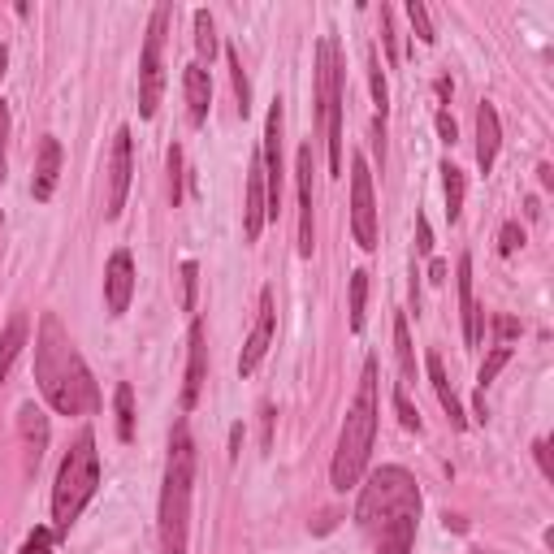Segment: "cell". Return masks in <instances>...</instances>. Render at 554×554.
<instances>
[{
    "instance_id": "cell-44",
    "label": "cell",
    "mask_w": 554,
    "mask_h": 554,
    "mask_svg": "<svg viewBox=\"0 0 554 554\" xmlns=\"http://www.w3.org/2000/svg\"><path fill=\"white\" fill-rule=\"evenodd\" d=\"M451 91H455V87H451V78H438V96H442V100H451Z\"/></svg>"
},
{
    "instance_id": "cell-27",
    "label": "cell",
    "mask_w": 554,
    "mask_h": 554,
    "mask_svg": "<svg viewBox=\"0 0 554 554\" xmlns=\"http://www.w3.org/2000/svg\"><path fill=\"white\" fill-rule=\"evenodd\" d=\"M195 48H200V57L213 61V52H217V22H213V13H208V9H195Z\"/></svg>"
},
{
    "instance_id": "cell-5",
    "label": "cell",
    "mask_w": 554,
    "mask_h": 554,
    "mask_svg": "<svg viewBox=\"0 0 554 554\" xmlns=\"http://www.w3.org/2000/svg\"><path fill=\"white\" fill-rule=\"evenodd\" d=\"M96 490H100V455H96L91 429H83L78 442L65 451L57 485H52V524H57V533L74 529L78 516H83V507L96 498Z\"/></svg>"
},
{
    "instance_id": "cell-43",
    "label": "cell",
    "mask_w": 554,
    "mask_h": 554,
    "mask_svg": "<svg viewBox=\"0 0 554 554\" xmlns=\"http://www.w3.org/2000/svg\"><path fill=\"white\" fill-rule=\"evenodd\" d=\"M429 282H446V260H433V265H429Z\"/></svg>"
},
{
    "instance_id": "cell-11",
    "label": "cell",
    "mask_w": 554,
    "mask_h": 554,
    "mask_svg": "<svg viewBox=\"0 0 554 554\" xmlns=\"http://www.w3.org/2000/svg\"><path fill=\"white\" fill-rule=\"evenodd\" d=\"M273 329H277V312H273V290H260V312H256V325H252V334H247V347L239 355V373L243 377H252L260 360H265V351H269V342H273Z\"/></svg>"
},
{
    "instance_id": "cell-17",
    "label": "cell",
    "mask_w": 554,
    "mask_h": 554,
    "mask_svg": "<svg viewBox=\"0 0 554 554\" xmlns=\"http://www.w3.org/2000/svg\"><path fill=\"white\" fill-rule=\"evenodd\" d=\"M425 368H429L433 394H438V403H442L446 420H451V429H468L464 403H459V394H455V386H451V377H446V368H442V355H438V351H429V355H425Z\"/></svg>"
},
{
    "instance_id": "cell-35",
    "label": "cell",
    "mask_w": 554,
    "mask_h": 554,
    "mask_svg": "<svg viewBox=\"0 0 554 554\" xmlns=\"http://www.w3.org/2000/svg\"><path fill=\"white\" fill-rule=\"evenodd\" d=\"M52 546H57V533H52V529H35V533L22 542L18 554H52Z\"/></svg>"
},
{
    "instance_id": "cell-16",
    "label": "cell",
    "mask_w": 554,
    "mask_h": 554,
    "mask_svg": "<svg viewBox=\"0 0 554 554\" xmlns=\"http://www.w3.org/2000/svg\"><path fill=\"white\" fill-rule=\"evenodd\" d=\"M57 178H61V143L52 135H44V139H39V156H35V178H31V195L39 204L52 200Z\"/></svg>"
},
{
    "instance_id": "cell-12",
    "label": "cell",
    "mask_w": 554,
    "mask_h": 554,
    "mask_svg": "<svg viewBox=\"0 0 554 554\" xmlns=\"http://www.w3.org/2000/svg\"><path fill=\"white\" fill-rule=\"evenodd\" d=\"M130 295H135V260L130 252H113L109 269H104V303L113 316H122L130 308Z\"/></svg>"
},
{
    "instance_id": "cell-20",
    "label": "cell",
    "mask_w": 554,
    "mask_h": 554,
    "mask_svg": "<svg viewBox=\"0 0 554 554\" xmlns=\"http://www.w3.org/2000/svg\"><path fill=\"white\" fill-rule=\"evenodd\" d=\"M498 143H503V122H498L494 104H481V109H477V165H481V174H490V169H494Z\"/></svg>"
},
{
    "instance_id": "cell-33",
    "label": "cell",
    "mask_w": 554,
    "mask_h": 554,
    "mask_svg": "<svg viewBox=\"0 0 554 554\" xmlns=\"http://www.w3.org/2000/svg\"><path fill=\"white\" fill-rule=\"evenodd\" d=\"M195 286H200V265L187 260V265H182V308L187 312H195Z\"/></svg>"
},
{
    "instance_id": "cell-13",
    "label": "cell",
    "mask_w": 554,
    "mask_h": 554,
    "mask_svg": "<svg viewBox=\"0 0 554 554\" xmlns=\"http://www.w3.org/2000/svg\"><path fill=\"white\" fill-rule=\"evenodd\" d=\"M269 221V200H265V165L252 156V174H247V208H243V239L256 243Z\"/></svg>"
},
{
    "instance_id": "cell-21",
    "label": "cell",
    "mask_w": 554,
    "mask_h": 554,
    "mask_svg": "<svg viewBox=\"0 0 554 554\" xmlns=\"http://www.w3.org/2000/svg\"><path fill=\"white\" fill-rule=\"evenodd\" d=\"M18 433H22V446H26V464H39V459H44V446H48V420L35 403H26L18 412Z\"/></svg>"
},
{
    "instance_id": "cell-10",
    "label": "cell",
    "mask_w": 554,
    "mask_h": 554,
    "mask_svg": "<svg viewBox=\"0 0 554 554\" xmlns=\"http://www.w3.org/2000/svg\"><path fill=\"white\" fill-rule=\"evenodd\" d=\"M260 165H265L269 217H277V208H282V100H273V109H269V122H265V152H260Z\"/></svg>"
},
{
    "instance_id": "cell-28",
    "label": "cell",
    "mask_w": 554,
    "mask_h": 554,
    "mask_svg": "<svg viewBox=\"0 0 554 554\" xmlns=\"http://www.w3.org/2000/svg\"><path fill=\"white\" fill-rule=\"evenodd\" d=\"M226 57H230V70H234V96H239V109L247 117V109H252V83H247V70H243V52L230 48Z\"/></svg>"
},
{
    "instance_id": "cell-15",
    "label": "cell",
    "mask_w": 554,
    "mask_h": 554,
    "mask_svg": "<svg viewBox=\"0 0 554 554\" xmlns=\"http://www.w3.org/2000/svg\"><path fill=\"white\" fill-rule=\"evenodd\" d=\"M455 286H459V316H464V342L468 347H481V308L477 295H472V256L464 252L455 265Z\"/></svg>"
},
{
    "instance_id": "cell-31",
    "label": "cell",
    "mask_w": 554,
    "mask_h": 554,
    "mask_svg": "<svg viewBox=\"0 0 554 554\" xmlns=\"http://www.w3.org/2000/svg\"><path fill=\"white\" fill-rule=\"evenodd\" d=\"M407 18H412V31H416V39L420 44H433V22H429V9L420 5V0H407Z\"/></svg>"
},
{
    "instance_id": "cell-38",
    "label": "cell",
    "mask_w": 554,
    "mask_h": 554,
    "mask_svg": "<svg viewBox=\"0 0 554 554\" xmlns=\"http://www.w3.org/2000/svg\"><path fill=\"white\" fill-rule=\"evenodd\" d=\"M438 135H442V143H451V148L459 143V126H455V117L446 109H438Z\"/></svg>"
},
{
    "instance_id": "cell-8",
    "label": "cell",
    "mask_w": 554,
    "mask_h": 554,
    "mask_svg": "<svg viewBox=\"0 0 554 554\" xmlns=\"http://www.w3.org/2000/svg\"><path fill=\"white\" fill-rule=\"evenodd\" d=\"M351 230L364 252H377V204H373V174L364 156H351Z\"/></svg>"
},
{
    "instance_id": "cell-19",
    "label": "cell",
    "mask_w": 554,
    "mask_h": 554,
    "mask_svg": "<svg viewBox=\"0 0 554 554\" xmlns=\"http://www.w3.org/2000/svg\"><path fill=\"white\" fill-rule=\"evenodd\" d=\"M182 91H187L191 122L204 126L208 122V109H213V78H208L204 65H187V70H182Z\"/></svg>"
},
{
    "instance_id": "cell-32",
    "label": "cell",
    "mask_w": 554,
    "mask_h": 554,
    "mask_svg": "<svg viewBox=\"0 0 554 554\" xmlns=\"http://www.w3.org/2000/svg\"><path fill=\"white\" fill-rule=\"evenodd\" d=\"M524 247V230H520V221H507L503 230H498V252L503 256H516Z\"/></svg>"
},
{
    "instance_id": "cell-2",
    "label": "cell",
    "mask_w": 554,
    "mask_h": 554,
    "mask_svg": "<svg viewBox=\"0 0 554 554\" xmlns=\"http://www.w3.org/2000/svg\"><path fill=\"white\" fill-rule=\"evenodd\" d=\"M35 386L44 394V403L57 416H87L100 407V390L91 368L83 364L74 338L61 329V321L52 312L39 316V334H35Z\"/></svg>"
},
{
    "instance_id": "cell-6",
    "label": "cell",
    "mask_w": 554,
    "mask_h": 554,
    "mask_svg": "<svg viewBox=\"0 0 554 554\" xmlns=\"http://www.w3.org/2000/svg\"><path fill=\"white\" fill-rule=\"evenodd\" d=\"M316 117H321V130H325L329 174L342 178V65H338L334 39L316 44Z\"/></svg>"
},
{
    "instance_id": "cell-22",
    "label": "cell",
    "mask_w": 554,
    "mask_h": 554,
    "mask_svg": "<svg viewBox=\"0 0 554 554\" xmlns=\"http://www.w3.org/2000/svg\"><path fill=\"white\" fill-rule=\"evenodd\" d=\"M22 347H26V316L18 312V316H13V321L5 325V334H0V386H5V377H9L13 360L22 355Z\"/></svg>"
},
{
    "instance_id": "cell-18",
    "label": "cell",
    "mask_w": 554,
    "mask_h": 554,
    "mask_svg": "<svg viewBox=\"0 0 554 554\" xmlns=\"http://www.w3.org/2000/svg\"><path fill=\"white\" fill-rule=\"evenodd\" d=\"M204 377H208V347H204V321H191V360H187V386H182V407L200 403V390H204Z\"/></svg>"
},
{
    "instance_id": "cell-34",
    "label": "cell",
    "mask_w": 554,
    "mask_h": 554,
    "mask_svg": "<svg viewBox=\"0 0 554 554\" xmlns=\"http://www.w3.org/2000/svg\"><path fill=\"white\" fill-rule=\"evenodd\" d=\"M165 161H169V200L178 204V200H182V148H178V143L169 148Z\"/></svg>"
},
{
    "instance_id": "cell-29",
    "label": "cell",
    "mask_w": 554,
    "mask_h": 554,
    "mask_svg": "<svg viewBox=\"0 0 554 554\" xmlns=\"http://www.w3.org/2000/svg\"><path fill=\"white\" fill-rule=\"evenodd\" d=\"M364 299H368V273L355 269L351 273V329L355 334L364 329Z\"/></svg>"
},
{
    "instance_id": "cell-30",
    "label": "cell",
    "mask_w": 554,
    "mask_h": 554,
    "mask_svg": "<svg viewBox=\"0 0 554 554\" xmlns=\"http://www.w3.org/2000/svg\"><path fill=\"white\" fill-rule=\"evenodd\" d=\"M507 360H511V347H494V355L481 364V373H477V394H485V390H490V381H494L498 373H503V368H507Z\"/></svg>"
},
{
    "instance_id": "cell-41",
    "label": "cell",
    "mask_w": 554,
    "mask_h": 554,
    "mask_svg": "<svg viewBox=\"0 0 554 554\" xmlns=\"http://www.w3.org/2000/svg\"><path fill=\"white\" fill-rule=\"evenodd\" d=\"M494 329H498V338H503V347H507V342L520 334V321H516V316H498Z\"/></svg>"
},
{
    "instance_id": "cell-9",
    "label": "cell",
    "mask_w": 554,
    "mask_h": 554,
    "mask_svg": "<svg viewBox=\"0 0 554 554\" xmlns=\"http://www.w3.org/2000/svg\"><path fill=\"white\" fill-rule=\"evenodd\" d=\"M130 174H135V161H130V130L122 126L113 135V148H109V195H104V217L117 221L126 208V195H130Z\"/></svg>"
},
{
    "instance_id": "cell-42",
    "label": "cell",
    "mask_w": 554,
    "mask_h": 554,
    "mask_svg": "<svg viewBox=\"0 0 554 554\" xmlns=\"http://www.w3.org/2000/svg\"><path fill=\"white\" fill-rule=\"evenodd\" d=\"M5 143H9V109L0 104V182H5Z\"/></svg>"
},
{
    "instance_id": "cell-45",
    "label": "cell",
    "mask_w": 554,
    "mask_h": 554,
    "mask_svg": "<svg viewBox=\"0 0 554 554\" xmlns=\"http://www.w3.org/2000/svg\"><path fill=\"white\" fill-rule=\"evenodd\" d=\"M5 70H9V48L0 44V78H5Z\"/></svg>"
},
{
    "instance_id": "cell-37",
    "label": "cell",
    "mask_w": 554,
    "mask_h": 554,
    "mask_svg": "<svg viewBox=\"0 0 554 554\" xmlns=\"http://www.w3.org/2000/svg\"><path fill=\"white\" fill-rule=\"evenodd\" d=\"M394 407H399V420H403V429L420 433V412L412 407V399H407V390H394Z\"/></svg>"
},
{
    "instance_id": "cell-26",
    "label": "cell",
    "mask_w": 554,
    "mask_h": 554,
    "mask_svg": "<svg viewBox=\"0 0 554 554\" xmlns=\"http://www.w3.org/2000/svg\"><path fill=\"white\" fill-rule=\"evenodd\" d=\"M368 83H373V104H377V122H386V113H390V87H386V74H381L377 48H368Z\"/></svg>"
},
{
    "instance_id": "cell-36",
    "label": "cell",
    "mask_w": 554,
    "mask_h": 554,
    "mask_svg": "<svg viewBox=\"0 0 554 554\" xmlns=\"http://www.w3.org/2000/svg\"><path fill=\"white\" fill-rule=\"evenodd\" d=\"M381 44H386L390 65H399V35H394V22H390V9L386 5H381Z\"/></svg>"
},
{
    "instance_id": "cell-24",
    "label": "cell",
    "mask_w": 554,
    "mask_h": 554,
    "mask_svg": "<svg viewBox=\"0 0 554 554\" xmlns=\"http://www.w3.org/2000/svg\"><path fill=\"white\" fill-rule=\"evenodd\" d=\"M394 355H399V373H403L399 390H407L416 381V347H412V334H407V316H394Z\"/></svg>"
},
{
    "instance_id": "cell-3",
    "label": "cell",
    "mask_w": 554,
    "mask_h": 554,
    "mask_svg": "<svg viewBox=\"0 0 554 554\" xmlns=\"http://www.w3.org/2000/svg\"><path fill=\"white\" fill-rule=\"evenodd\" d=\"M377 442V360H364L360 373V390H355V403L347 407V420H342L338 433V451H334V490H355L368 468V455H373Z\"/></svg>"
},
{
    "instance_id": "cell-46",
    "label": "cell",
    "mask_w": 554,
    "mask_h": 554,
    "mask_svg": "<svg viewBox=\"0 0 554 554\" xmlns=\"http://www.w3.org/2000/svg\"><path fill=\"white\" fill-rule=\"evenodd\" d=\"M0 221H5V217H0Z\"/></svg>"
},
{
    "instance_id": "cell-39",
    "label": "cell",
    "mask_w": 554,
    "mask_h": 554,
    "mask_svg": "<svg viewBox=\"0 0 554 554\" xmlns=\"http://www.w3.org/2000/svg\"><path fill=\"white\" fill-rule=\"evenodd\" d=\"M533 455H537V464H542V477H546V481H554V459H550V442H546V438H537Z\"/></svg>"
},
{
    "instance_id": "cell-4",
    "label": "cell",
    "mask_w": 554,
    "mask_h": 554,
    "mask_svg": "<svg viewBox=\"0 0 554 554\" xmlns=\"http://www.w3.org/2000/svg\"><path fill=\"white\" fill-rule=\"evenodd\" d=\"M191 490H195V442H191V425L178 420L174 433H169L165 490H161V554H187Z\"/></svg>"
},
{
    "instance_id": "cell-23",
    "label": "cell",
    "mask_w": 554,
    "mask_h": 554,
    "mask_svg": "<svg viewBox=\"0 0 554 554\" xmlns=\"http://www.w3.org/2000/svg\"><path fill=\"white\" fill-rule=\"evenodd\" d=\"M442 191H446V221H459V213H464V195H468V182H464V169L446 161L442 165Z\"/></svg>"
},
{
    "instance_id": "cell-1",
    "label": "cell",
    "mask_w": 554,
    "mask_h": 554,
    "mask_svg": "<svg viewBox=\"0 0 554 554\" xmlns=\"http://www.w3.org/2000/svg\"><path fill=\"white\" fill-rule=\"evenodd\" d=\"M355 524H360L364 542L377 554H412L416 524H420V490H416L412 472L377 468L360 490Z\"/></svg>"
},
{
    "instance_id": "cell-40",
    "label": "cell",
    "mask_w": 554,
    "mask_h": 554,
    "mask_svg": "<svg viewBox=\"0 0 554 554\" xmlns=\"http://www.w3.org/2000/svg\"><path fill=\"white\" fill-rule=\"evenodd\" d=\"M416 252H420V256L433 252V234H429V221H425V217H416Z\"/></svg>"
},
{
    "instance_id": "cell-14",
    "label": "cell",
    "mask_w": 554,
    "mask_h": 554,
    "mask_svg": "<svg viewBox=\"0 0 554 554\" xmlns=\"http://www.w3.org/2000/svg\"><path fill=\"white\" fill-rule=\"evenodd\" d=\"M299 256L312 260L316 234H312V148H299Z\"/></svg>"
},
{
    "instance_id": "cell-25",
    "label": "cell",
    "mask_w": 554,
    "mask_h": 554,
    "mask_svg": "<svg viewBox=\"0 0 554 554\" xmlns=\"http://www.w3.org/2000/svg\"><path fill=\"white\" fill-rule=\"evenodd\" d=\"M117 438L135 442V390H130V381L117 386Z\"/></svg>"
},
{
    "instance_id": "cell-7",
    "label": "cell",
    "mask_w": 554,
    "mask_h": 554,
    "mask_svg": "<svg viewBox=\"0 0 554 554\" xmlns=\"http://www.w3.org/2000/svg\"><path fill=\"white\" fill-rule=\"evenodd\" d=\"M169 18H174V9L156 5L152 9V22H148V39H143V57H139V113L143 117H156V109H161V91H165L161 44H165Z\"/></svg>"
}]
</instances>
